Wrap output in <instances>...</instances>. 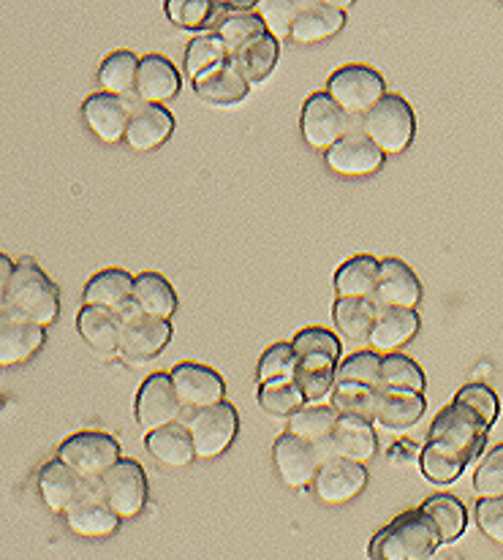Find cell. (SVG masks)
<instances>
[{
	"label": "cell",
	"mask_w": 503,
	"mask_h": 560,
	"mask_svg": "<svg viewBox=\"0 0 503 560\" xmlns=\"http://www.w3.org/2000/svg\"><path fill=\"white\" fill-rule=\"evenodd\" d=\"M259 3H250V0H243V3H232V14L223 16L221 25L215 27L212 33H218V36L223 38V44L229 47V52H237L239 47H245L248 42H254V38L265 36L267 25L265 20H261L259 11Z\"/></svg>",
	"instance_id": "35"
},
{
	"label": "cell",
	"mask_w": 503,
	"mask_h": 560,
	"mask_svg": "<svg viewBox=\"0 0 503 560\" xmlns=\"http://www.w3.org/2000/svg\"><path fill=\"white\" fill-rule=\"evenodd\" d=\"M93 487V481H85L74 468L66 466L63 460H52L42 468L38 474V492H42V501L47 503L49 512L66 514L87 490Z\"/></svg>",
	"instance_id": "21"
},
{
	"label": "cell",
	"mask_w": 503,
	"mask_h": 560,
	"mask_svg": "<svg viewBox=\"0 0 503 560\" xmlns=\"http://www.w3.org/2000/svg\"><path fill=\"white\" fill-rule=\"evenodd\" d=\"M382 384L389 386V389H408L424 395V386H428V378H424V371L406 354H387L382 365Z\"/></svg>",
	"instance_id": "44"
},
{
	"label": "cell",
	"mask_w": 503,
	"mask_h": 560,
	"mask_svg": "<svg viewBox=\"0 0 503 560\" xmlns=\"http://www.w3.org/2000/svg\"><path fill=\"white\" fill-rule=\"evenodd\" d=\"M229 58H232V52H229V47L223 44V38L218 36V33H199V36H194L191 44L186 47V74L191 77L194 82L197 77L204 74V71H210L212 66L226 63Z\"/></svg>",
	"instance_id": "42"
},
{
	"label": "cell",
	"mask_w": 503,
	"mask_h": 560,
	"mask_svg": "<svg viewBox=\"0 0 503 560\" xmlns=\"http://www.w3.org/2000/svg\"><path fill=\"white\" fill-rule=\"evenodd\" d=\"M139 63H142V58H137L131 49H115V52L106 55L104 63L98 66V82L104 93L120 95V98L128 93H137Z\"/></svg>",
	"instance_id": "39"
},
{
	"label": "cell",
	"mask_w": 503,
	"mask_h": 560,
	"mask_svg": "<svg viewBox=\"0 0 503 560\" xmlns=\"http://www.w3.org/2000/svg\"><path fill=\"white\" fill-rule=\"evenodd\" d=\"M473 490L479 498H503V444L490 450L473 474Z\"/></svg>",
	"instance_id": "47"
},
{
	"label": "cell",
	"mask_w": 503,
	"mask_h": 560,
	"mask_svg": "<svg viewBox=\"0 0 503 560\" xmlns=\"http://www.w3.org/2000/svg\"><path fill=\"white\" fill-rule=\"evenodd\" d=\"M378 313H382V305L376 296H338L332 307V322L346 340L362 343V340H371Z\"/></svg>",
	"instance_id": "29"
},
{
	"label": "cell",
	"mask_w": 503,
	"mask_h": 560,
	"mask_svg": "<svg viewBox=\"0 0 503 560\" xmlns=\"http://www.w3.org/2000/svg\"><path fill=\"white\" fill-rule=\"evenodd\" d=\"M477 523L490 541L503 547V498H479Z\"/></svg>",
	"instance_id": "48"
},
{
	"label": "cell",
	"mask_w": 503,
	"mask_h": 560,
	"mask_svg": "<svg viewBox=\"0 0 503 560\" xmlns=\"http://www.w3.org/2000/svg\"><path fill=\"white\" fill-rule=\"evenodd\" d=\"M14 272H16L14 261H11L5 254H0V289H5V285L11 283V278H14Z\"/></svg>",
	"instance_id": "49"
},
{
	"label": "cell",
	"mask_w": 503,
	"mask_h": 560,
	"mask_svg": "<svg viewBox=\"0 0 503 560\" xmlns=\"http://www.w3.org/2000/svg\"><path fill=\"white\" fill-rule=\"evenodd\" d=\"M424 408H428V400L419 392L382 386L376 402V424L389 430V433H402V430H411L424 417Z\"/></svg>",
	"instance_id": "27"
},
{
	"label": "cell",
	"mask_w": 503,
	"mask_h": 560,
	"mask_svg": "<svg viewBox=\"0 0 503 560\" xmlns=\"http://www.w3.org/2000/svg\"><path fill=\"white\" fill-rule=\"evenodd\" d=\"M169 375L175 381L183 408H191L194 413L218 406L226 397L223 375L212 371V368L201 365V362H180Z\"/></svg>",
	"instance_id": "15"
},
{
	"label": "cell",
	"mask_w": 503,
	"mask_h": 560,
	"mask_svg": "<svg viewBox=\"0 0 503 560\" xmlns=\"http://www.w3.org/2000/svg\"><path fill=\"white\" fill-rule=\"evenodd\" d=\"M166 16L186 31L207 33L215 22L218 0H166Z\"/></svg>",
	"instance_id": "43"
},
{
	"label": "cell",
	"mask_w": 503,
	"mask_h": 560,
	"mask_svg": "<svg viewBox=\"0 0 503 560\" xmlns=\"http://www.w3.org/2000/svg\"><path fill=\"white\" fill-rule=\"evenodd\" d=\"M367 485V468L360 466V463L340 460V457H332L327 460L318 470L316 476V498L327 506H340V503H349L365 490Z\"/></svg>",
	"instance_id": "16"
},
{
	"label": "cell",
	"mask_w": 503,
	"mask_h": 560,
	"mask_svg": "<svg viewBox=\"0 0 503 560\" xmlns=\"http://www.w3.org/2000/svg\"><path fill=\"white\" fill-rule=\"evenodd\" d=\"M300 0H261L259 3V14L261 20H265L267 31L272 33V36H292V27H294V20L300 16L302 11Z\"/></svg>",
	"instance_id": "46"
},
{
	"label": "cell",
	"mask_w": 503,
	"mask_h": 560,
	"mask_svg": "<svg viewBox=\"0 0 503 560\" xmlns=\"http://www.w3.org/2000/svg\"><path fill=\"white\" fill-rule=\"evenodd\" d=\"M47 332L38 324L0 311V365H22L42 351Z\"/></svg>",
	"instance_id": "19"
},
{
	"label": "cell",
	"mask_w": 503,
	"mask_h": 560,
	"mask_svg": "<svg viewBox=\"0 0 503 560\" xmlns=\"http://www.w3.org/2000/svg\"><path fill=\"white\" fill-rule=\"evenodd\" d=\"M237 408L226 400L194 413L191 422H188V430H191L194 446H197V457L210 460V457L223 455L232 446V441L237 439Z\"/></svg>",
	"instance_id": "12"
},
{
	"label": "cell",
	"mask_w": 503,
	"mask_h": 560,
	"mask_svg": "<svg viewBox=\"0 0 503 560\" xmlns=\"http://www.w3.org/2000/svg\"><path fill=\"white\" fill-rule=\"evenodd\" d=\"M183 80L177 66L172 63L166 55L150 52L144 55L142 63H139V80H137V98L142 104H161L164 101L177 98L180 93Z\"/></svg>",
	"instance_id": "24"
},
{
	"label": "cell",
	"mask_w": 503,
	"mask_h": 560,
	"mask_svg": "<svg viewBox=\"0 0 503 560\" xmlns=\"http://www.w3.org/2000/svg\"><path fill=\"white\" fill-rule=\"evenodd\" d=\"M340 413L335 411L332 402H316V406H305L289 419L286 433L297 435L313 446H327L332 439L335 428H338Z\"/></svg>",
	"instance_id": "38"
},
{
	"label": "cell",
	"mask_w": 503,
	"mask_h": 560,
	"mask_svg": "<svg viewBox=\"0 0 503 560\" xmlns=\"http://www.w3.org/2000/svg\"><path fill=\"white\" fill-rule=\"evenodd\" d=\"M66 525L74 536H85V539H104L120 528V517L115 509L104 501L98 490V481L63 514Z\"/></svg>",
	"instance_id": "18"
},
{
	"label": "cell",
	"mask_w": 503,
	"mask_h": 560,
	"mask_svg": "<svg viewBox=\"0 0 503 560\" xmlns=\"http://www.w3.org/2000/svg\"><path fill=\"white\" fill-rule=\"evenodd\" d=\"M419 332V313L417 311H402V307H382L378 322L373 327L371 340L367 343L376 351H387L395 354L400 346L411 343Z\"/></svg>",
	"instance_id": "33"
},
{
	"label": "cell",
	"mask_w": 503,
	"mask_h": 560,
	"mask_svg": "<svg viewBox=\"0 0 503 560\" xmlns=\"http://www.w3.org/2000/svg\"><path fill=\"white\" fill-rule=\"evenodd\" d=\"M0 311L14 313L47 329L60 316V289L33 259L16 261V272L3 289Z\"/></svg>",
	"instance_id": "3"
},
{
	"label": "cell",
	"mask_w": 503,
	"mask_h": 560,
	"mask_svg": "<svg viewBox=\"0 0 503 560\" xmlns=\"http://www.w3.org/2000/svg\"><path fill=\"white\" fill-rule=\"evenodd\" d=\"M297 351V378L307 406L332 400L335 381L340 368V340L338 335L324 327L300 329L292 340Z\"/></svg>",
	"instance_id": "2"
},
{
	"label": "cell",
	"mask_w": 503,
	"mask_h": 560,
	"mask_svg": "<svg viewBox=\"0 0 503 560\" xmlns=\"http://www.w3.org/2000/svg\"><path fill=\"white\" fill-rule=\"evenodd\" d=\"M327 93L349 117H365L387 95V82L371 66H340L329 74Z\"/></svg>",
	"instance_id": "7"
},
{
	"label": "cell",
	"mask_w": 503,
	"mask_h": 560,
	"mask_svg": "<svg viewBox=\"0 0 503 560\" xmlns=\"http://www.w3.org/2000/svg\"><path fill=\"white\" fill-rule=\"evenodd\" d=\"M278 58H281V42L272 33L254 38V42H248L232 55V60L239 66V71H243L250 85L270 80V74L278 66Z\"/></svg>",
	"instance_id": "36"
},
{
	"label": "cell",
	"mask_w": 503,
	"mask_h": 560,
	"mask_svg": "<svg viewBox=\"0 0 503 560\" xmlns=\"http://www.w3.org/2000/svg\"><path fill=\"white\" fill-rule=\"evenodd\" d=\"M58 460L71 466L85 481H101V476L109 474L120 457V444L112 439L109 433H98V430H85V433H74L60 444Z\"/></svg>",
	"instance_id": "6"
},
{
	"label": "cell",
	"mask_w": 503,
	"mask_h": 560,
	"mask_svg": "<svg viewBox=\"0 0 503 560\" xmlns=\"http://www.w3.org/2000/svg\"><path fill=\"white\" fill-rule=\"evenodd\" d=\"M133 278L137 276L120 267H106L87 280L82 300L87 307H106V311L120 313L133 300Z\"/></svg>",
	"instance_id": "30"
},
{
	"label": "cell",
	"mask_w": 503,
	"mask_h": 560,
	"mask_svg": "<svg viewBox=\"0 0 503 560\" xmlns=\"http://www.w3.org/2000/svg\"><path fill=\"white\" fill-rule=\"evenodd\" d=\"M272 460H276L281 481L292 490H305L307 485H316L318 470L324 466L321 450L292 433L278 435L272 444Z\"/></svg>",
	"instance_id": "13"
},
{
	"label": "cell",
	"mask_w": 503,
	"mask_h": 560,
	"mask_svg": "<svg viewBox=\"0 0 503 560\" xmlns=\"http://www.w3.org/2000/svg\"><path fill=\"white\" fill-rule=\"evenodd\" d=\"M259 406L272 417L292 419L300 408L307 406V400L297 378H272L267 384H259Z\"/></svg>",
	"instance_id": "40"
},
{
	"label": "cell",
	"mask_w": 503,
	"mask_h": 560,
	"mask_svg": "<svg viewBox=\"0 0 503 560\" xmlns=\"http://www.w3.org/2000/svg\"><path fill=\"white\" fill-rule=\"evenodd\" d=\"M122 327L126 322L120 313L106 311V307L82 305V311L77 313V329H80L82 340L101 357L120 354Z\"/></svg>",
	"instance_id": "26"
},
{
	"label": "cell",
	"mask_w": 503,
	"mask_h": 560,
	"mask_svg": "<svg viewBox=\"0 0 503 560\" xmlns=\"http://www.w3.org/2000/svg\"><path fill=\"white\" fill-rule=\"evenodd\" d=\"M297 373V351L292 343H272L259 360V384L272 378H294Z\"/></svg>",
	"instance_id": "45"
},
{
	"label": "cell",
	"mask_w": 503,
	"mask_h": 560,
	"mask_svg": "<svg viewBox=\"0 0 503 560\" xmlns=\"http://www.w3.org/2000/svg\"><path fill=\"white\" fill-rule=\"evenodd\" d=\"M133 305L142 316L169 322L177 311V291L161 272H139L133 278Z\"/></svg>",
	"instance_id": "32"
},
{
	"label": "cell",
	"mask_w": 503,
	"mask_h": 560,
	"mask_svg": "<svg viewBox=\"0 0 503 560\" xmlns=\"http://www.w3.org/2000/svg\"><path fill=\"white\" fill-rule=\"evenodd\" d=\"M98 490L120 520L137 517L148 503V474L137 460H120L109 474L101 476Z\"/></svg>",
	"instance_id": "10"
},
{
	"label": "cell",
	"mask_w": 503,
	"mask_h": 560,
	"mask_svg": "<svg viewBox=\"0 0 503 560\" xmlns=\"http://www.w3.org/2000/svg\"><path fill=\"white\" fill-rule=\"evenodd\" d=\"M382 259L371 254H356L335 270V294L338 296H376Z\"/></svg>",
	"instance_id": "34"
},
{
	"label": "cell",
	"mask_w": 503,
	"mask_h": 560,
	"mask_svg": "<svg viewBox=\"0 0 503 560\" xmlns=\"http://www.w3.org/2000/svg\"><path fill=\"white\" fill-rule=\"evenodd\" d=\"M378 392H382V386H371L351 378H338L335 381V392H332V408L340 413V417L362 419V422L376 424Z\"/></svg>",
	"instance_id": "37"
},
{
	"label": "cell",
	"mask_w": 503,
	"mask_h": 560,
	"mask_svg": "<svg viewBox=\"0 0 503 560\" xmlns=\"http://www.w3.org/2000/svg\"><path fill=\"white\" fill-rule=\"evenodd\" d=\"M194 91L204 104L210 106H234L248 98L250 82L239 71V66L232 58L226 63L212 66L210 71L194 80Z\"/></svg>",
	"instance_id": "22"
},
{
	"label": "cell",
	"mask_w": 503,
	"mask_h": 560,
	"mask_svg": "<svg viewBox=\"0 0 503 560\" xmlns=\"http://www.w3.org/2000/svg\"><path fill=\"white\" fill-rule=\"evenodd\" d=\"M137 424L144 433H155V430L175 424L183 411V402L177 397L175 381L169 373H153L144 378V384L137 392Z\"/></svg>",
	"instance_id": "11"
},
{
	"label": "cell",
	"mask_w": 503,
	"mask_h": 560,
	"mask_svg": "<svg viewBox=\"0 0 503 560\" xmlns=\"http://www.w3.org/2000/svg\"><path fill=\"white\" fill-rule=\"evenodd\" d=\"M378 452V439H376V424L362 422V419L340 417L338 428H335L332 439H329V455L340 457V460L367 463L376 457Z\"/></svg>",
	"instance_id": "25"
},
{
	"label": "cell",
	"mask_w": 503,
	"mask_h": 560,
	"mask_svg": "<svg viewBox=\"0 0 503 560\" xmlns=\"http://www.w3.org/2000/svg\"><path fill=\"white\" fill-rule=\"evenodd\" d=\"M144 446L166 468H188L194 463V457H197V446H194L188 424L175 422L155 430V433H148Z\"/></svg>",
	"instance_id": "31"
},
{
	"label": "cell",
	"mask_w": 503,
	"mask_h": 560,
	"mask_svg": "<svg viewBox=\"0 0 503 560\" xmlns=\"http://www.w3.org/2000/svg\"><path fill=\"white\" fill-rule=\"evenodd\" d=\"M343 25L346 9L340 3H329V0H305L300 16L294 20L292 38L297 44H316L343 31Z\"/></svg>",
	"instance_id": "28"
},
{
	"label": "cell",
	"mask_w": 503,
	"mask_h": 560,
	"mask_svg": "<svg viewBox=\"0 0 503 560\" xmlns=\"http://www.w3.org/2000/svg\"><path fill=\"white\" fill-rule=\"evenodd\" d=\"M349 115L340 109L332 95L324 91L307 95L300 115V131L302 139L313 150H324L327 153L329 148H335L349 133Z\"/></svg>",
	"instance_id": "8"
},
{
	"label": "cell",
	"mask_w": 503,
	"mask_h": 560,
	"mask_svg": "<svg viewBox=\"0 0 503 560\" xmlns=\"http://www.w3.org/2000/svg\"><path fill=\"white\" fill-rule=\"evenodd\" d=\"M175 131V115L161 104H142L139 101L131 112V122H128L126 142L128 148L148 153V150L161 148L166 139Z\"/></svg>",
	"instance_id": "23"
},
{
	"label": "cell",
	"mask_w": 503,
	"mask_h": 560,
	"mask_svg": "<svg viewBox=\"0 0 503 560\" xmlns=\"http://www.w3.org/2000/svg\"><path fill=\"white\" fill-rule=\"evenodd\" d=\"M376 302L382 307H402V311H417L422 302V283L417 272L402 259L387 256L382 259V272H378Z\"/></svg>",
	"instance_id": "20"
},
{
	"label": "cell",
	"mask_w": 503,
	"mask_h": 560,
	"mask_svg": "<svg viewBox=\"0 0 503 560\" xmlns=\"http://www.w3.org/2000/svg\"><path fill=\"white\" fill-rule=\"evenodd\" d=\"M327 159V166L332 172L343 177H367V175H376L378 170L384 166L387 155L382 153L376 142L367 137L365 131L360 128H349L343 139H340L335 148H329L324 153Z\"/></svg>",
	"instance_id": "14"
},
{
	"label": "cell",
	"mask_w": 503,
	"mask_h": 560,
	"mask_svg": "<svg viewBox=\"0 0 503 560\" xmlns=\"http://www.w3.org/2000/svg\"><path fill=\"white\" fill-rule=\"evenodd\" d=\"M362 131L382 148L384 155H400L417 137V115L398 93H387L365 117Z\"/></svg>",
	"instance_id": "5"
},
{
	"label": "cell",
	"mask_w": 503,
	"mask_h": 560,
	"mask_svg": "<svg viewBox=\"0 0 503 560\" xmlns=\"http://www.w3.org/2000/svg\"><path fill=\"white\" fill-rule=\"evenodd\" d=\"M444 545L441 530L422 509L400 514L373 536L367 547L371 560H430Z\"/></svg>",
	"instance_id": "4"
},
{
	"label": "cell",
	"mask_w": 503,
	"mask_h": 560,
	"mask_svg": "<svg viewBox=\"0 0 503 560\" xmlns=\"http://www.w3.org/2000/svg\"><path fill=\"white\" fill-rule=\"evenodd\" d=\"M493 424V419L455 397L433 419L428 444L419 455L424 479L433 481V485H452L455 479H460L463 470L471 466L473 457L482 452Z\"/></svg>",
	"instance_id": "1"
},
{
	"label": "cell",
	"mask_w": 503,
	"mask_h": 560,
	"mask_svg": "<svg viewBox=\"0 0 503 560\" xmlns=\"http://www.w3.org/2000/svg\"><path fill=\"white\" fill-rule=\"evenodd\" d=\"M120 316L122 322H126V327H122V340H120V354L126 357V360H133V362L153 360V357H159L161 351L169 346L172 335H175L172 322L142 316L133 302H128V305L122 307Z\"/></svg>",
	"instance_id": "9"
},
{
	"label": "cell",
	"mask_w": 503,
	"mask_h": 560,
	"mask_svg": "<svg viewBox=\"0 0 503 560\" xmlns=\"http://www.w3.org/2000/svg\"><path fill=\"white\" fill-rule=\"evenodd\" d=\"M424 514L438 525L441 539L444 541H457L463 534H466L468 525V512L455 495H433L422 503Z\"/></svg>",
	"instance_id": "41"
},
{
	"label": "cell",
	"mask_w": 503,
	"mask_h": 560,
	"mask_svg": "<svg viewBox=\"0 0 503 560\" xmlns=\"http://www.w3.org/2000/svg\"><path fill=\"white\" fill-rule=\"evenodd\" d=\"M131 106L126 98L112 93H91L82 104V115H85L87 128L106 144H117L126 139L128 122H131Z\"/></svg>",
	"instance_id": "17"
}]
</instances>
